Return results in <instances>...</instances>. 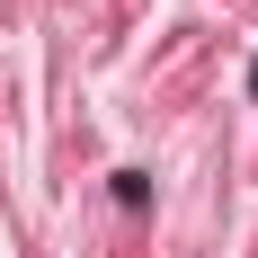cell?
Here are the masks:
<instances>
[{
  "label": "cell",
  "mask_w": 258,
  "mask_h": 258,
  "mask_svg": "<svg viewBox=\"0 0 258 258\" xmlns=\"http://www.w3.org/2000/svg\"><path fill=\"white\" fill-rule=\"evenodd\" d=\"M249 98H258V62H249Z\"/></svg>",
  "instance_id": "6da1fadb"
}]
</instances>
